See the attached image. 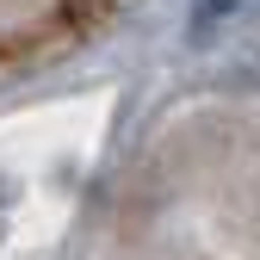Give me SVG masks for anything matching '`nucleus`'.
I'll return each mask as SVG.
<instances>
[{
  "label": "nucleus",
  "instance_id": "obj_1",
  "mask_svg": "<svg viewBox=\"0 0 260 260\" xmlns=\"http://www.w3.org/2000/svg\"><path fill=\"white\" fill-rule=\"evenodd\" d=\"M100 7L106 0H0V69L75 38Z\"/></svg>",
  "mask_w": 260,
  "mask_h": 260
}]
</instances>
